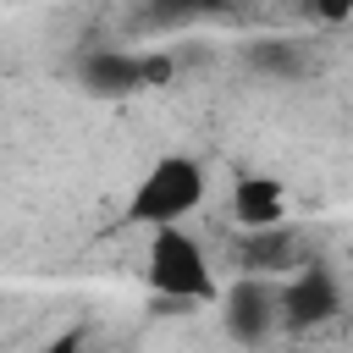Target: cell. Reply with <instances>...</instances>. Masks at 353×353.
<instances>
[{"label": "cell", "mask_w": 353, "mask_h": 353, "mask_svg": "<svg viewBox=\"0 0 353 353\" xmlns=\"http://www.w3.org/2000/svg\"><path fill=\"white\" fill-rule=\"evenodd\" d=\"M199 204H204V165L188 160V154H165L138 176V188L127 199V221L165 226V221H182Z\"/></svg>", "instance_id": "obj_1"}, {"label": "cell", "mask_w": 353, "mask_h": 353, "mask_svg": "<svg viewBox=\"0 0 353 353\" xmlns=\"http://www.w3.org/2000/svg\"><path fill=\"white\" fill-rule=\"evenodd\" d=\"M149 287L171 303H210L215 298L210 259L176 221L154 226V237H149Z\"/></svg>", "instance_id": "obj_2"}, {"label": "cell", "mask_w": 353, "mask_h": 353, "mask_svg": "<svg viewBox=\"0 0 353 353\" xmlns=\"http://www.w3.org/2000/svg\"><path fill=\"white\" fill-rule=\"evenodd\" d=\"M171 66L165 61H138V55H116V50H99L83 61V83L94 94H132L143 83H165Z\"/></svg>", "instance_id": "obj_3"}, {"label": "cell", "mask_w": 353, "mask_h": 353, "mask_svg": "<svg viewBox=\"0 0 353 353\" xmlns=\"http://www.w3.org/2000/svg\"><path fill=\"white\" fill-rule=\"evenodd\" d=\"M281 309H287L292 325H314V320H331V314L342 309V292H336V281H331L320 265H303V270L287 281Z\"/></svg>", "instance_id": "obj_4"}, {"label": "cell", "mask_w": 353, "mask_h": 353, "mask_svg": "<svg viewBox=\"0 0 353 353\" xmlns=\"http://www.w3.org/2000/svg\"><path fill=\"white\" fill-rule=\"evenodd\" d=\"M281 210H287V199H281V182H276V176H237V182H232V215H237L248 232H254V226H276Z\"/></svg>", "instance_id": "obj_5"}, {"label": "cell", "mask_w": 353, "mask_h": 353, "mask_svg": "<svg viewBox=\"0 0 353 353\" xmlns=\"http://www.w3.org/2000/svg\"><path fill=\"white\" fill-rule=\"evenodd\" d=\"M270 309H281V298H270L259 281H237V287L226 292V325H232V336L259 342V336L270 331Z\"/></svg>", "instance_id": "obj_6"}, {"label": "cell", "mask_w": 353, "mask_h": 353, "mask_svg": "<svg viewBox=\"0 0 353 353\" xmlns=\"http://www.w3.org/2000/svg\"><path fill=\"white\" fill-rule=\"evenodd\" d=\"M292 265H298V243L281 221L248 232V243H243V270L248 276H276V270H292Z\"/></svg>", "instance_id": "obj_7"}, {"label": "cell", "mask_w": 353, "mask_h": 353, "mask_svg": "<svg viewBox=\"0 0 353 353\" xmlns=\"http://www.w3.org/2000/svg\"><path fill=\"white\" fill-rule=\"evenodd\" d=\"M314 11L325 22H342V17H353V0H314Z\"/></svg>", "instance_id": "obj_8"}, {"label": "cell", "mask_w": 353, "mask_h": 353, "mask_svg": "<svg viewBox=\"0 0 353 353\" xmlns=\"http://www.w3.org/2000/svg\"><path fill=\"white\" fill-rule=\"evenodd\" d=\"M347 254H353V248H347Z\"/></svg>", "instance_id": "obj_9"}]
</instances>
